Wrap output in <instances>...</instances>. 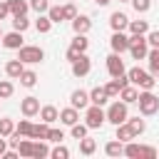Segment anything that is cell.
Here are the masks:
<instances>
[{"label": "cell", "mask_w": 159, "mask_h": 159, "mask_svg": "<svg viewBox=\"0 0 159 159\" xmlns=\"http://www.w3.org/2000/svg\"><path fill=\"white\" fill-rule=\"evenodd\" d=\"M127 77H129V82H132L134 87H139V89H154V84H157V77H154L152 72L142 70V67H132V70L127 72Z\"/></svg>", "instance_id": "6da1fadb"}, {"label": "cell", "mask_w": 159, "mask_h": 159, "mask_svg": "<svg viewBox=\"0 0 159 159\" xmlns=\"http://www.w3.org/2000/svg\"><path fill=\"white\" fill-rule=\"evenodd\" d=\"M137 104H139V112L144 117H152L159 112V97L152 92V89H142L139 97H137Z\"/></svg>", "instance_id": "7a4b0ae2"}, {"label": "cell", "mask_w": 159, "mask_h": 159, "mask_svg": "<svg viewBox=\"0 0 159 159\" xmlns=\"http://www.w3.org/2000/svg\"><path fill=\"white\" fill-rule=\"evenodd\" d=\"M157 154H159V152H157L154 147H144V144H137L134 139L124 144V157H129V159H154Z\"/></svg>", "instance_id": "3957f363"}, {"label": "cell", "mask_w": 159, "mask_h": 159, "mask_svg": "<svg viewBox=\"0 0 159 159\" xmlns=\"http://www.w3.org/2000/svg\"><path fill=\"white\" fill-rule=\"evenodd\" d=\"M127 107H129V104L122 102V99L112 102V104L107 107V122H112L114 127L122 124V122H127V119H129V109H127Z\"/></svg>", "instance_id": "277c9868"}, {"label": "cell", "mask_w": 159, "mask_h": 159, "mask_svg": "<svg viewBox=\"0 0 159 159\" xmlns=\"http://www.w3.org/2000/svg\"><path fill=\"white\" fill-rule=\"evenodd\" d=\"M129 55H132V60H147L149 42L144 35H129Z\"/></svg>", "instance_id": "5b68a950"}, {"label": "cell", "mask_w": 159, "mask_h": 159, "mask_svg": "<svg viewBox=\"0 0 159 159\" xmlns=\"http://www.w3.org/2000/svg\"><path fill=\"white\" fill-rule=\"evenodd\" d=\"M17 60H22L25 65H37L45 60V50L37 47V45H22L17 50Z\"/></svg>", "instance_id": "8992f818"}, {"label": "cell", "mask_w": 159, "mask_h": 159, "mask_svg": "<svg viewBox=\"0 0 159 159\" xmlns=\"http://www.w3.org/2000/svg\"><path fill=\"white\" fill-rule=\"evenodd\" d=\"M104 122H107V112H104L99 104H89V107L84 109V124H87L89 129H99Z\"/></svg>", "instance_id": "52a82bcc"}, {"label": "cell", "mask_w": 159, "mask_h": 159, "mask_svg": "<svg viewBox=\"0 0 159 159\" xmlns=\"http://www.w3.org/2000/svg\"><path fill=\"white\" fill-rule=\"evenodd\" d=\"M70 67H72V75L75 77H87L89 70H92V60L87 57V52H82L75 62H70Z\"/></svg>", "instance_id": "ba28073f"}, {"label": "cell", "mask_w": 159, "mask_h": 159, "mask_svg": "<svg viewBox=\"0 0 159 159\" xmlns=\"http://www.w3.org/2000/svg\"><path fill=\"white\" fill-rule=\"evenodd\" d=\"M107 72H109V77L127 75V70H124V60H122V55H119V52H112V55L107 57Z\"/></svg>", "instance_id": "9c48e42d"}, {"label": "cell", "mask_w": 159, "mask_h": 159, "mask_svg": "<svg viewBox=\"0 0 159 159\" xmlns=\"http://www.w3.org/2000/svg\"><path fill=\"white\" fill-rule=\"evenodd\" d=\"M22 45H25L22 32L12 30V32H5V35H2V47H5V50H20Z\"/></svg>", "instance_id": "30bf717a"}, {"label": "cell", "mask_w": 159, "mask_h": 159, "mask_svg": "<svg viewBox=\"0 0 159 159\" xmlns=\"http://www.w3.org/2000/svg\"><path fill=\"white\" fill-rule=\"evenodd\" d=\"M109 45H112V52H129V35L124 32H112L109 37Z\"/></svg>", "instance_id": "8fae6325"}, {"label": "cell", "mask_w": 159, "mask_h": 159, "mask_svg": "<svg viewBox=\"0 0 159 159\" xmlns=\"http://www.w3.org/2000/svg\"><path fill=\"white\" fill-rule=\"evenodd\" d=\"M20 112H22V117H35V114H40V99L37 97H25L22 102H20Z\"/></svg>", "instance_id": "7c38bea8"}, {"label": "cell", "mask_w": 159, "mask_h": 159, "mask_svg": "<svg viewBox=\"0 0 159 159\" xmlns=\"http://www.w3.org/2000/svg\"><path fill=\"white\" fill-rule=\"evenodd\" d=\"M109 27H112V32H124V30L129 27V17L117 10V12L109 15Z\"/></svg>", "instance_id": "4fadbf2b"}, {"label": "cell", "mask_w": 159, "mask_h": 159, "mask_svg": "<svg viewBox=\"0 0 159 159\" xmlns=\"http://www.w3.org/2000/svg\"><path fill=\"white\" fill-rule=\"evenodd\" d=\"M70 104L75 107V109H87L92 102H89V92H84V89H75L72 94H70Z\"/></svg>", "instance_id": "5bb4252c"}, {"label": "cell", "mask_w": 159, "mask_h": 159, "mask_svg": "<svg viewBox=\"0 0 159 159\" xmlns=\"http://www.w3.org/2000/svg\"><path fill=\"white\" fill-rule=\"evenodd\" d=\"M92 30V20H89V15H77L75 20H72V32H77V35H87Z\"/></svg>", "instance_id": "9a60e30c"}, {"label": "cell", "mask_w": 159, "mask_h": 159, "mask_svg": "<svg viewBox=\"0 0 159 159\" xmlns=\"http://www.w3.org/2000/svg\"><path fill=\"white\" fill-rule=\"evenodd\" d=\"M22 72H25V62H22V60H7V65H5V75H7L10 80H20Z\"/></svg>", "instance_id": "2e32d148"}, {"label": "cell", "mask_w": 159, "mask_h": 159, "mask_svg": "<svg viewBox=\"0 0 159 159\" xmlns=\"http://www.w3.org/2000/svg\"><path fill=\"white\" fill-rule=\"evenodd\" d=\"M60 122H62L65 127H72V124H77V122H80V109H75L72 104H70L67 109H60Z\"/></svg>", "instance_id": "e0dca14e"}, {"label": "cell", "mask_w": 159, "mask_h": 159, "mask_svg": "<svg viewBox=\"0 0 159 159\" xmlns=\"http://www.w3.org/2000/svg\"><path fill=\"white\" fill-rule=\"evenodd\" d=\"M89 102H92V104H99V107H104V104L109 102V94H107V89H104V87H94V89H89Z\"/></svg>", "instance_id": "ac0fdd59"}, {"label": "cell", "mask_w": 159, "mask_h": 159, "mask_svg": "<svg viewBox=\"0 0 159 159\" xmlns=\"http://www.w3.org/2000/svg\"><path fill=\"white\" fill-rule=\"evenodd\" d=\"M40 119L47 122V124H52V122L60 119V109L52 107V104H45V107H40Z\"/></svg>", "instance_id": "d6986e66"}, {"label": "cell", "mask_w": 159, "mask_h": 159, "mask_svg": "<svg viewBox=\"0 0 159 159\" xmlns=\"http://www.w3.org/2000/svg\"><path fill=\"white\" fill-rule=\"evenodd\" d=\"M104 154H107V157H124V142H119V139L114 137L112 142L104 144Z\"/></svg>", "instance_id": "ffe728a7"}, {"label": "cell", "mask_w": 159, "mask_h": 159, "mask_svg": "<svg viewBox=\"0 0 159 159\" xmlns=\"http://www.w3.org/2000/svg\"><path fill=\"white\" fill-rule=\"evenodd\" d=\"M137 97H139V89H137L132 82H129L127 87H122V92H119V99H122V102H127V104H134V102H137Z\"/></svg>", "instance_id": "44dd1931"}, {"label": "cell", "mask_w": 159, "mask_h": 159, "mask_svg": "<svg viewBox=\"0 0 159 159\" xmlns=\"http://www.w3.org/2000/svg\"><path fill=\"white\" fill-rule=\"evenodd\" d=\"M30 137H32V139H45V142H47V137H50V124L40 119V124H32Z\"/></svg>", "instance_id": "7402d4cb"}, {"label": "cell", "mask_w": 159, "mask_h": 159, "mask_svg": "<svg viewBox=\"0 0 159 159\" xmlns=\"http://www.w3.org/2000/svg\"><path fill=\"white\" fill-rule=\"evenodd\" d=\"M117 139L127 144V142H132V139H137V134L132 132V127H129L127 122H122V124H117Z\"/></svg>", "instance_id": "603a6c76"}, {"label": "cell", "mask_w": 159, "mask_h": 159, "mask_svg": "<svg viewBox=\"0 0 159 159\" xmlns=\"http://www.w3.org/2000/svg\"><path fill=\"white\" fill-rule=\"evenodd\" d=\"M32 144H35V139H32V137H27V139L22 137V139L17 142V147H15V149L20 152V157H25V159H32Z\"/></svg>", "instance_id": "cb8c5ba5"}, {"label": "cell", "mask_w": 159, "mask_h": 159, "mask_svg": "<svg viewBox=\"0 0 159 159\" xmlns=\"http://www.w3.org/2000/svg\"><path fill=\"white\" fill-rule=\"evenodd\" d=\"M7 5H10V15L12 17L15 15H27V10H30L27 0H7Z\"/></svg>", "instance_id": "d4e9b609"}, {"label": "cell", "mask_w": 159, "mask_h": 159, "mask_svg": "<svg viewBox=\"0 0 159 159\" xmlns=\"http://www.w3.org/2000/svg\"><path fill=\"white\" fill-rule=\"evenodd\" d=\"M52 25H55V22L47 17V12H45V15H37V20H35V30H37L40 35H47V32L52 30Z\"/></svg>", "instance_id": "484cf974"}, {"label": "cell", "mask_w": 159, "mask_h": 159, "mask_svg": "<svg viewBox=\"0 0 159 159\" xmlns=\"http://www.w3.org/2000/svg\"><path fill=\"white\" fill-rule=\"evenodd\" d=\"M94 152H97V142L89 139V137H82V139H80V154H82V157H92Z\"/></svg>", "instance_id": "4316f807"}, {"label": "cell", "mask_w": 159, "mask_h": 159, "mask_svg": "<svg viewBox=\"0 0 159 159\" xmlns=\"http://www.w3.org/2000/svg\"><path fill=\"white\" fill-rule=\"evenodd\" d=\"M45 157H50V147L45 144V139H35V144H32V159H45Z\"/></svg>", "instance_id": "83f0119b"}, {"label": "cell", "mask_w": 159, "mask_h": 159, "mask_svg": "<svg viewBox=\"0 0 159 159\" xmlns=\"http://www.w3.org/2000/svg\"><path fill=\"white\" fill-rule=\"evenodd\" d=\"M147 60H149V72L154 77H159V47H149Z\"/></svg>", "instance_id": "f1b7e54d"}, {"label": "cell", "mask_w": 159, "mask_h": 159, "mask_svg": "<svg viewBox=\"0 0 159 159\" xmlns=\"http://www.w3.org/2000/svg\"><path fill=\"white\" fill-rule=\"evenodd\" d=\"M132 35H147L149 32V22L147 20H129V27H127Z\"/></svg>", "instance_id": "f546056e"}, {"label": "cell", "mask_w": 159, "mask_h": 159, "mask_svg": "<svg viewBox=\"0 0 159 159\" xmlns=\"http://www.w3.org/2000/svg\"><path fill=\"white\" fill-rule=\"evenodd\" d=\"M47 17H50L55 25L65 22V7H62V5H50V10H47Z\"/></svg>", "instance_id": "4dcf8cb0"}, {"label": "cell", "mask_w": 159, "mask_h": 159, "mask_svg": "<svg viewBox=\"0 0 159 159\" xmlns=\"http://www.w3.org/2000/svg\"><path fill=\"white\" fill-rule=\"evenodd\" d=\"M20 84H22V87H35V84H37V72L25 70V72L20 75Z\"/></svg>", "instance_id": "1f68e13d"}, {"label": "cell", "mask_w": 159, "mask_h": 159, "mask_svg": "<svg viewBox=\"0 0 159 159\" xmlns=\"http://www.w3.org/2000/svg\"><path fill=\"white\" fill-rule=\"evenodd\" d=\"M30 132H32L30 117H25V119H20V122L15 124V134H20V137H30Z\"/></svg>", "instance_id": "d6a6232c"}, {"label": "cell", "mask_w": 159, "mask_h": 159, "mask_svg": "<svg viewBox=\"0 0 159 159\" xmlns=\"http://www.w3.org/2000/svg\"><path fill=\"white\" fill-rule=\"evenodd\" d=\"M30 27V20H27V15H15L12 17V30H17V32H25Z\"/></svg>", "instance_id": "836d02e7"}, {"label": "cell", "mask_w": 159, "mask_h": 159, "mask_svg": "<svg viewBox=\"0 0 159 159\" xmlns=\"http://www.w3.org/2000/svg\"><path fill=\"white\" fill-rule=\"evenodd\" d=\"M127 124L132 127V132H134L137 137H139V134L147 129V122H144V119H139V117H129V119H127Z\"/></svg>", "instance_id": "e575fe53"}, {"label": "cell", "mask_w": 159, "mask_h": 159, "mask_svg": "<svg viewBox=\"0 0 159 159\" xmlns=\"http://www.w3.org/2000/svg\"><path fill=\"white\" fill-rule=\"evenodd\" d=\"M87 132H89V127H87V124H80V122L70 127V134H72V139H77V142H80L82 137H87Z\"/></svg>", "instance_id": "d590c367"}, {"label": "cell", "mask_w": 159, "mask_h": 159, "mask_svg": "<svg viewBox=\"0 0 159 159\" xmlns=\"http://www.w3.org/2000/svg\"><path fill=\"white\" fill-rule=\"evenodd\" d=\"M72 47H77L80 52H87V47H89L87 35H77V32H75V37H72Z\"/></svg>", "instance_id": "8d00e7d4"}, {"label": "cell", "mask_w": 159, "mask_h": 159, "mask_svg": "<svg viewBox=\"0 0 159 159\" xmlns=\"http://www.w3.org/2000/svg\"><path fill=\"white\" fill-rule=\"evenodd\" d=\"M12 92H15V84H12L10 80H0V99L12 97Z\"/></svg>", "instance_id": "74e56055"}, {"label": "cell", "mask_w": 159, "mask_h": 159, "mask_svg": "<svg viewBox=\"0 0 159 159\" xmlns=\"http://www.w3.org/2000/svg\"><path fill=\"white\" fill-rule=\"evenodd\" d=\"M30 10H35L37 15H45L50 10V0H30Z\"/></svg>", "instance_id": "f35d334b"}, {"label": "cell", "mask_w": 159, "mask_h": 159, "mask_svg": "<svg viewBox=\"0 0 159 159\" xmlns=\"http://www.w3.org/2000/svg\"><path fill=\"white\" fill-rule=\"evenodd\" d=\"M12 132H15V122H12V119H7V117H5V119H0V137H10Z\"/></svg>", "instance_id": "ab89813d"}, {"label": "cell", "mask_w": 159, "mask_h": 159, "mask_svg": "<svg viewBox=\"0 0 159 159\" xmlns=\"http://www.w3.org/2000/svg\"><path fill=\"white\" fill-rule=\"evenodd\" d=\"M50 157H52V159H67V157H70V149L62 147V142H60L55 149H50Z\"/></svg>", "instance_id": "60d3db41"}, {"label": "cell", "mask_w": 159, "mask_h": 159, "mask_svg": "<svg viewBox=\"0 0 159 159\" xmlns=\"http://www.w3.org/2000/svg\"><path fill=\"white\" fill-rule=\"evenodd\" d=\"M104 89H107V94H109V99H114V97H119V92H122V87L117 84V80H109V82L104 84Z\"/></svg>", "instance_id": "b9f144b4"}, {"label": "cell", "mask_w": 159, "mask_h": 159, "mask_svg": "<svg viewBox=\"0 0 159 159\" xmlns=\"http://www.w3.org/2000/svg\"><path fill=\"white\" fill-rule=\"evenodd\" d=\"M62 7H65V20H70V22L80 15V12H77V7H75V2H65Z\"/></svg>", "instance_id": "7bdbcfd3"}, {"label": "cell", "mask_w": 159, "mask_h": 159, "mask_svg": "<svg viewBox=\"0 0 159 159\" xmlns=\"http://www.w3.org/2000/svg\"><path fill=\"white\" fill-rule=\"evenodd\" d=\"M132 7H134L137 12H149V7H152V0H132Z\"/></svg>", "instance_id": "ee69618b"}, {"label": "cell", "mask_w": 159, "mask_h": 159, "mask_svg": "<svg viewBox=\"0 0 159 159\" xmlns=\"http://www.w3.org/2000/svg\"><path fill=\"white\" fill-rule=\"evenodd\" d=\"M65 139V132L62 129H50V137H47V142H55V144H60Z\"/></svg>", "instance_id": "f6af8a7d"}, {"label": "cell", "mask_w": 159, "mask_h": 159, "mask_svg": "<svg viewBox=\"0 0 159 159\" xmlns=\"http://www.w3.org/2000/svg\"><path fill=\"white\" fill-rule=\"evenodd\" d=\"M147 42H149V47H159V30L147 32Z\"/></svg>", "instance_id": "bcb514c9"}, {"label": "cell", "mask_w": 159, "mask_h": 159, "mask_svg": "<svg viewBox=\"0 0 159 159\" xmlns=\"http://www.w3.org/2000/svg\"><path fill=\"white\" fill-rule=\"evenodd\" d=\"M80 55H82V52H80L77 47H72V45H70V47H67V52H65V57H67V62H75V60H77Z\"/></svg>", "instance_id": "7dc6e473"}, {"label": "cell", "mask_w": 159, "mask_h": 159, "mask_svg": "<svg viewBox=\"0 0 159 159\" xmlns=\"http://www.w3.org/2000/svg\"><path fill=\"white\" fill-rule=\"evenodd\" d=\"M10 15V5H7V0H0V20H5Z\"/></svg>", "instance_id": "c3c4849f"}, {"label": "cell", "mask_w": 159, "mask_h": 159, "mask_svg": "<svg viewBox=\"0 0 159 159\" xmlns=\"http://www.w3.org/2000/svg\"><path fill=\"white\" fill-rule=\"evenodd\" d=\"M17 157H20V152H17L15 147H12V149H7V152L2 154V159H17Z\"/></svg>", "instance_id": "681fc988"}, {"label": "cell", "mask_w": 159, "mask_h": 159, "mask_svg": "<svg viewBox=\"0 0 159 159\" xmlns=\"http://www.w3.org/2000/svg\"><path fill=\"white\" fill-rule=\"evenodd\" d=\"M5 152H7V137H0V159H2Z\"/></svg>", "instance_id": "f907efd6"}, {"label": "cell", "mask_w": 159, "mask_h": 159, "mask_svg": "<svg viewBox=\"0 0 159 159\" xmlns=\"http://www.w3.org/2000/svg\"><path fill=\"white\" fill-rule=\"evenodd\" d=\"M92 2H94V5H99V7H104V5H109L112 0H92Z\"/></svg>", "instance_id": "816d5d0a"}, {"label": "cell", "mask_w": 159, "mask_h": 159, "mask_svg": "<svg viewBox=\"0 0 159 159\" xmlns=\"http://www.w3.org/2000/svg\"><path fill=\"white\" fill-rule=\"evenodd\" d=\"M119 2H132V0H119Z\"/></svg>", "instance_id": "f5cc1de1"}, {"label": "cell", "mask_w": 159, "mask_h": 159, "mask_svg": "<svg viewBox=\"0 0 159 159\" xmlns=\"http://www.w3.org/2000/svg\"><path fill=\"white\" fill-rule=\"evenodd\" d=\"M0 40H2V27H0Z\"/></svg>", "instance_id": "db71d44e"}, {"label": "cell", "mask_w": 159, "mask_h": 159, "mask_svg": "<svg viewBox=\"0 0 159 159\" xmlns=\"http://www.w3.org/2000/svg\"><path fill=\"white\" fill-rule=\"evenodd\" d=\"M67 2H72V0H67Z\"/></svg>", "instance_id": "11a10c76"}, {"label": "cell", "mask_w": 159, "mask_h": 159, "mask_svg": "<svg viewBox=\"0 0 159 159\" xmlns=\"http://www.w3.org/2000/svg\"><path fill=\"white\" fill-rule=\"evenodd\" d=\"M157 157H159V154H157Z\"/></svg>", "instance_id": "9f6ffc18"}]
</instances>
